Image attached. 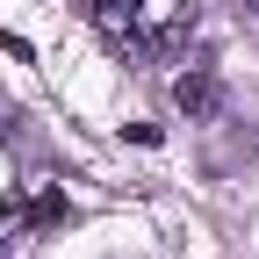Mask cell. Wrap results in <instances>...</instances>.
Segmentation results:
<instances>
[{
	"mask_svg": "<svg viewBox=\"0 0 259 259\" xmlns=\"http://www.w3.org/2000/svg\"><path fill=\"white\" fill-rule=\"evenodd\" d=\"M144 0H94V29L115 44V51H130V44H144Z\"/></svg>",
	"mask_w": 259,
	"mask_h": 259,
	"instance_id": "7a4b0ae2",
	"label": "cell"
},
{
	"mask_svg": "<svg viewBox=\"0 0 259 259\" xmlns=\"http://www.w3.org/2000/svg\"><path fill=\"white\" fill-rule=\"evenodd\" d=\"M173 101L187 122H216L223 115V79H216V65H187V72L173 79Z\"/></svg>",
	"mask_w": 259,
	"mask_h": 259,
	"instance_id": "6da1fadb",
	"label": "cell"
},
{
	"mask_svg": "<svg viewBox=\"0 0 259 259\" xmlns=\"http://www.w3.org/2000/svg\"><path fill=\"white\" fill-rule=\"evenodd\" d=\"M231 8H238V15H259V0H231Z\"/></svg>",
	"mask_w": 259,
	"mask_h": 259,
	"instance_id": "277c9868",
	"label": "cell"
},
{
	"mask_svg": "<svg viewBox=\"0 0 259 259\" xmlns=\"http://www.w3.org/2000/svg\"><path fill=\"white\" fill-rule=\"evenodd\" d=\"M22 216L36 223V231H51V223H65L72 209H65V194H58V187H44V194H29V209H22Z\"/></svg>",
	"mask_w": 259,
	"mask_h": 259,
	"instance_id": "3957f363",
	"label": "cell"
}]
</instances>
